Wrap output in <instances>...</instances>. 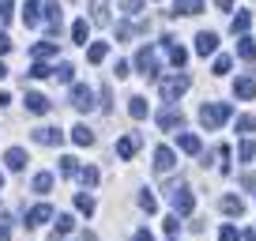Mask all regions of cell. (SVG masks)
Listing matches in <instances>:
<instances>
[{"label":"cell","mask_w":256,"mask_h":241,"mask_svg":"<svg viewBox=\"0 0 256 241\" xmlns=\"http://www.w3.org/2000/svg\"><path fill=\"white\" fill-rule=\"evenodd\" d=\"M226 120H234V106H226V102H208V106H200V124H204L208 132L222 128Z\"/></svg>","instance_id":"obj_1"},{"label":"cell","mask_w":256,"mask_h":241,"mask_svg":"<svg viewBox=\"0 0 256 241\" xmlns=\"http://www.w3.org/2000/svg\"><path fill=\"white\" fill-rule=\"evenodd\" d=\"M166 196H170V204H174L177 215H192V208H196V196H192V188L184 185V181H174V185L166 188Z\"/></svg>","instance_id":"obj_2"},{"label":"cell","mask_w":256,"mask_h":241,"mask_svg":"<svg viewBox=\"0 0 256 241\" xmlns=\"http://www.w3.org/2000/svg\"><path fill=\"white\" fill-rule=\"evenodd\" d=\"M184 90H192V76H188V72H177V76H170V80H162V83H158L162 102H177Z\"/></svg>","instance_id":"obj_3"},{"label":"cell","mask_w":256,"mask_h":241,"mask_svg":"<svg viewBox=\"0 0 256 241\" xmlns=\"http://www.w3.org/2000/svg\"><path fill=\"white\" fill-rule=\"evenodd\" d=\"M174 170H177V154H174V147L158 144V147H154V174H174Z\"/></svg>","instance_id":"obj_4"},{"label":"cell","mask_w":256,"mask_h":241,"mask_svg":"<svg viewBox=\"0 0 256 241\" xmlns=\"http://www.w3.org/2000/svg\"><path fill=\"white\" fill-rule=\"evenodd\" d=\"M132 68H136L140 76H147V80H151L154 72H158V68H154V46H144L136 53V60H132Z\"/></svg>","instance_id":"obj_5"},{"label":"cell","mask_w":256,"mask_h":241,"mask_svg":"<svg viewBox=\"0 0 256 241\" xmlns=\"http://www.w3.org/2000/svg\"><path fill=\"white\" fill-rule=\"evenodd\" d=\"M158 128H162V132H177V128H184V113L177 110V106L162 110V113H158Z\"/></svg>","instance_id":"obj_6"},{"label":"cell","mask_w":256,"mask_h":241,"mask_svg":"<svg viewBox=\"0 0 256 241\" xmlns=\"http://www.w3.org/2000/svg\"><path fill=\"white\" fill-rule=\"evenodd\" d=\"M72 106H76L80 113H90V110H94V94H90V87L76 83V87H72Z\"/></svg>","instance_id":"obj_7"},{"label":"cell","mask_w":256,"mask_h":241,"mask_svg":"<svg viewBox=\"0 0 256 241\" xmlns=\"http://www.w3.org/2000/svg\"><path fill=\"white\" fill-rule=\"evenodd\" d=\"M30 136H34V144H42V147H60L64 144V132L60 128H34Z\"/></svg>","instance_id":"obj_8"},{"label":"cell","mask_w":256,"mask_h":241,"mask_svg":"<svg viewBox=\"0 0 256 241\" xmlns=\"http://www.w3.org/2000/svg\"><path fill=\"white\" fill-rule=\"evenodd\" d=\"M234 94H238L241 102H256V80L252 76H241V80L234 83Z\"/></svg>","instance_id":"obj_9"},{"label":"cell","mask_w":256,"mask_h":241,"mask_svg":"<svg viewBox=\"0 0 256 241\" xmlns=\"http://www.w3.org/2000/svg\"><path fill=\"white\" fill-rule=\"evenodd\" d=\"M4 166H8L12 174H19V170L26 166V151H23V147H8V154H4Z\"/></svg>","instance_id":"obj_10"},{"label":"cell","mask_w":256,"mask_h":241,"mask_svg":"<svg viewBox=\"0 0 256 241\" xmlns=\"http://www.w3.org/2000/svg\"><path fill=\"white\" fill-rule=\"evenodd\" d=\"M49 218H53V208H49V204H38V208H30V215H26V226H46Z\"/></svg>","instance_id":"obj_11"},{"label":"cell","mask_w":256,"mask_h":241,"mask_svg":"<svg viewBox=\"0 0 256 241\" xmlns=\"http://www.w3.org/2000/svg\"><path fill=\"white\" fill-rule=\"evenodd\" d=\"M42 8H46V23H49V30L60 34V4H56V0H46Z\"/></svg>","instance_id":"obj_12"},{"label":"cell","mask_w":256,"mask_h":241,"mask_svg":"<svg viewBox=\"0 0 256 241\" xmlns=\"http://www.w3.org/2000/svg\"><path fill=\"white\" fill-rule=\"evenodd\" d=\"M136 151H140V136H124V140H117V154L120 158H136Z\"/></svg>","instance_id":"obj_13"},{"label":"cell","mask_w":256,"mask_h":241,"mask_svg":"<svg viewBox=\"0 0 256 241\" xmlns=\"http://www.w3.org/2000/svg\"><path fill=\"white\" fill-rule=\"evenodd\" d=\"M218 49V34H211V30H204L200 38H196V53H204V56H211Z\"/></svg>","instance_id":"obj_14"},{"label":"cell","mask_w":256,"mask_h":241,"mask_svg":"<svg viewBox=\"0 0 256 241\" xmlns=\"http://www.w3.org/2000/svg\"><path fill=\"white\" fill-rule=\"evenodd\" d=\"M26 110H30V113H49L53 102H49L46 94H38V90H30V94H26Z\"/></svg>","instance_id":"obj_15"},{"label":"cell","mask_w":256,"mask_h":241,"mask_svg":"<svg viewBox=\"0 0 256 241\" xmlns=\"http://www.w3.org/2000/svg\"><path fill=\"white\" fill-rule=\"evenodd\" d=\"M177 147H181L184 154H200V136H192V132H181V136H177Z\"/></svg>","instance_id":"obj_16"},{"label":"cell","mask_w":256,"mask_h":241,"mask_svg":"<svg viewBox=\"0 0 256 241\" xmlns=\"http://www.w3.org/2000/svg\"><path fill=\"white\" fill-rule=\"evenodd\" d=\"M23 23H26V26H38V23H42V0H26Z\"/></svg>","instance_id":"obj_17"},{"label":"cell","mask_w":256,"mask_h":241,"mask_svg":"<svg viewBox=\"0 0 256 241\" xmlns=\"http://www.w3.org/2000/svg\"><path fill=\"white\" fill-rule=\"evenodd\" d=\"M204 4L200 0H174V16H200Z\"/></svg>","instance_id":"obj_18"},{"label":"cell","mask_w":256,"mask_h":241,"mask_svg":"<svg viewBox=\"0 0 256 241\" xmlns=\"http://www.w3.org/2000/svg\"><path fill=\"white\" fill-rule=\"evenodd\" d=\"M218 208H222V215L238 218L241 211H245V204H241V196H222V204H218Z\"/></svg>","instance_id":"obj_19"},{"label":"cell","mask_w":256,"mask_h":241,"mask_svg":"<svg viewBox=\"0 0 256 241\" xmlns=\"http://www.w3.org/2000/svg\"><path fill=\"white\" fill-rule=\"evenodd\" d=\"M238 56L245 60V64H256V46H252V38H241V42H238Z\"/></svg>","instance_id":"obj_20"},{"label":"cell","mask_w":256,"mask_h":241,"mask_svg":"<svg viewBox=\"0 0 256 241\" xmlns=\"http://www.w3.org/2000/svg\"><path fill=\"white\" fill-rule=\"evenodd\" d=\"M106 56H110V46H106V42H94V46L87 49V60H90V64H102Z\"/></svg>","instance_id":"obj_21"},{"label":"cell","mask_w":256,"mask_h":241,"mask_svg":"<svg viewBox=\"0 0 256 241\" xmlns=\"http://www.w3.org/2000/svg\"><path fill=\"white\" fill-rule=\"evenodd\" d=\"M166 49H170V64H174V68H181L184 60H188V53H184L181 46H174V38H166Z\"/></svg>","instance_id":"obj_22"},{"label":"cell","mask_w":256,"mask_h":241,"mask_svg":"<svg viewBox=\"0 0 256 241\" xmlns=\"http://www.w3.org/2000/svg\"><path fill=\"white\" fill-rule=\"evenodd\" d=\"M83 170H80V158H72V154H64L60 158V177H80Z\"/></svg>","instance_id":"obj_23"},{"label":"cell","mask_w":256,"mask_h":241,"mask_svg":"<svg viewBox=\"0 0 256 241\" xmlns=\"http://www.w3.org/2000/svg\"><path fill=\"white\" fill-rule=\"evenodd\" d=\"M72 140H76L80 147H90V144H94V132H90L87 124H76V128H72Z\"/></svg>","instance_id":"obj_24"},{"label":"cell","mask_w":256,"mask_h":241,"mask_svg":"<svg viewBox=\"0 0 256 241\" xmlns=\"http://www.w3.org/2000/svg\"><path fill=\"white\" fill-rule=\"evenodd\" d=\"M87 30H90L87 19H76V23H72V42H76V46H87Z\"/></svg>","instance_id":"obj_25"},{"label":"cell","mask_w":256,"mask_h":241,"mask_svg":"<svg viewBox=\"0 0 256 241\" xmlns=\"http://www.w3.org/2000/svg\"><path fill=\"white\" fill-rule=\"evenodd\" d=\"M128 113H132V117H136V120H144L147 117V98H128Z\"/></svg>","instance_id":"obj_26"},{"label":"cell","mask_w":256,"mask_h":241,"mask_svg":"<svg viewBox=\"0 0 256 241\" xmlns=\"http://www.w3.org/2000/svg\"><path fill=\"white\" fill-rule=\"evenodd\" d=\"M80 181H83V185H87V188H94V185H98V181H102V170H98V166H83V174H80Z\"/></svg>","instance_id":"obj_27"},{"label":"cell","mask_w":256,"mask_h":241,"mask_svg":"<svg viewBox=\"0 0 256 241\" xmlns=\"http://www.w3.org/2000/svg\"><path fill=\"white\" fill-rule=\"evenodd\" d=\"M53 53H56V42H42V46H34V60H42V64H46Z\"/></svg>","instance_id":"obj_28"},{"label":"cell","mask_w":256,"mask_h":241,"mask_svg":"<svg viewBox=\"0 0 256 241\" xmlns=\"http://www.w3.org/2000/svg\"><path fill=\"white\" fill-rule=\"evenodd\" d=\"M230 68H234V56H215V64H211V72H215V76H230Z\"/></svg>","instance_id":"obj_29"},{"label":"cell","mask_w":256,"mask_h":241,"mask_svg":"<svg viewBox=\"0 0 256 241\" xmlns=\"http://www.w3.org/2000/svg\"><path fill=\"white\" fill-rule=\"evenodd\" d=\"M238 132H241V136H252V132H256V117H252V113H245V117H238Z\"/></svg>","instance_id":"obj_30"},{"label":"cell","mask_w":256,"mask_h":241,"mask_svg":"<svg viewBox=\"0 0 256 241\" xmlns=\"http://www.w3.org/2000/svg\"><path fill=\"white\" fill-rule=\"evenodd\" d=\"M76 208L83 211V215H94V196H87V192H80L76 196Z\"/></svg>","instance_id":"obj_31"},{"label":"cell","mask_w":256,"mask_h":241,"mask_svg":"<svg viewBox=\"0 0 256 241\" xmlns=\"http://www.w3.org/2000/svg\"><path fill=\"white\" fill-rule=\"evenodd\" d=\"M53 188V174H38L34 177V192H49Z\"/></svg>","instance_id":"obj_32"},{"label":"cell","mask_w":256,"mask_h":241,"mask_svg":"<svg viewBox=\"0 0 256 241\" xmlns=\"http://www.w3.org/2000/svg\"><path fill=\"white\" fill-rule=\"evenodd\" d=\"M90 12H94V23H110V16H106V0H90Z\"/></svg>","instance_id":"obj_33"},{"label":"cell","mask_w":256,"mask_h":241,"mask_svg":"<svg viewBox=\"0 0 256 241\" xmlns=\"http://www.w3.org/2000/svg\"><path fill=\"white\" fill-rule=\"evenodd\" d=\"M248 23H252V12H241V16L234 19V34H245V30H248Z\"/></svg>","instance_id":"obj_34"},{"label":"cell","mask_w":256,"mask_h":241,"mask_svg":"<svg viewBox=\"0 0 256 241\" xmlns=\"http://www.w3.org/2000/svg\"><path fill=\"white\" fill-rule=\"evenodd\" d=\"M53 76H56V80H60V83H72L76 68H72V64H56V68H53Z\"/></svg>","instance_id":"obj_35"},{"label":"cell","mask_w":256,"mask_h":241,"mask_svg":"<svg viewBox=\"0 0 256 241\" xmlns=\"http://www.w3.org/2000/svg\"><path fill=\"white\" fill-rule=\"evenodd\" d=\"M46 76H53V68L42 64V60H34V64H30V80H46Z\"/></svg>","instance_id":"obj_36"},{"label":"cell","mask_w":256,"mask_h":241,"mask_svg":"<svg viewBox=\"0 0 256 241\" xmlns=\"http://www.w3.org/2000/svg\"><path fill=\"white\" fill-rule=\"evenodd\" d=\"M238 154H241V162H252V154H256V144H252V140H241Z\"/></svg>","instance_id":"obj_37"},{"label":"cell","mask_w":256,"mask_h":241,"mask_svg":"<svg viewBox=\"0 0 256 241\" xmlns=\"http://www.w3.org/2000/svg\"><path fill=\"white\" fill-rule=\"evenodd\" d=\"M72 226H76V218H72V215H56V234H60V238L72 230Z\"/></svg>","instance_id":"obj_38"},{"label":"cell","mask_w":256,"mask_h":241,"mask_svg":"<svg viewBox=\"0 0 256 241\" xmlns=\"http://www.w3.org/2000/svg\"><path fill=\"white\" fill-rule=\"evenodd\" d=\"M140 208L144 211H158V204H154V196L147 192V188H140Z\"/></svg>","instance_id":"obj_39"},{"label":"cell","mask_w":256,"mask_h":241,"mask_svg":"<svg viewBox=\"0 0 256 241\" xmlns=\"http://www.w3.org/2000/svg\"><path fill=\"white\" fill-rule=\"evenodd\" d=\"M162 230H166L170 238H177V234H181V218H177V215H170L166 222H162Z\"/></svg>","instance_id":"obj_40"},{"label":"cell","mask_w":256,"mask_h":241,"mask_svg":"<svg viewBox=\"0 0 256 241\" xmlns=\"http://www.w3.org/2000/svg\"><path fill=\"white\" fill-rule=\"evenodd\" d=\"M136 30H144V26H132V23H120V26H117V38H120V42H128V38H132V34H136Z\"/></svg>","instance_id":"obj_41"},{"label":"cell","mask_w":256,"mask_h":241,"mask_svg":"<svg viewBox=\"0 0 256 241\" xmlns=\"http://www.w3.org/2000/svg\"><path fill=\"white\" fill-rule=\"evenodd\" d=\"M12 12H16V0H0V19H12Z\"/></svg>","instance_id":"obj_42"},{"label":"cell","mask_w":256,"mask_h":241,"mask_svg":"<svg viewBox=\"0 0 256 241\" xmlns=\"http://www.w3.org/2000/svg\"><path fill=\"white\" fill-rule=\"evenodd\" d=\"M218 241H238V230H234V226H222V230H218Z\"/></svg>","instance_id":"obj_43"},{"label":"cell","mask_w":256,"mask_h":241,"mask_svg":"<svg viewBox=\"0 0 256 241\" xmlns=\"http://www.w3.org/2000/svg\"><path fill=\"white\" fill-rule=\"evenodd\" d=\"M120 8H124L128 16H132V12H140V8H144V0H120Z\"/></svg>","instance_id":"obj_44"},{"label":"cell","mask_w":256,"mask_h":241,"mask_svg":"<svg viewBox=\"0 0 256 241\" xmlns=\"http://www.w3.org/2000/svg\"><path fill=\"white\" fill-rule=\"evenodd\" d=\"M117 76H120V80H124V76H132V64H128V60H117Z\"/></svg>","instance_id":"obj_45"},{"label":"cell","mask_w":256,"mask_h":241,"mask_svg":"<svg viewBox=\"0 0 256 241\" xmlns=\"http://www.w3.org/2000/svg\"><path fill=\"white\" fill-rule=\"evenodd\" d=\"M4 53H12V38H8V34H0V56H4Z\"/></svg>","instance_id":"obj_46"},{"label":"cell","mask_w":256,"mask_h":241,"mask_svg":"<svg viewBox=\"0 0 256 241\" xmlns=\"http://www.w3.org/2000/svg\"><path fill=\"white\" fill-rule=\"evenodd\" d=\"M132 241H154V238H151V230H136V234H132Z\"/></svg>","instance_id":"obj_47"},{"label":"cell","mask_w":256,"mask_h":241,"mask_svg":"<svg viewBox=\"0 0 256 241\" xmlns=\"http://www.w3.org/2000/svg\"><path fill=\"white\" fill-rule=\"evenodd\" d=\"M0 241H12V226H8V222L0 226Z\"/></svg>","instance_id":"obj_48"},{"label":"cell","mask_w":256,"mask_h":241,"mask_svg":"<svg viewBox=\"0 0 256 241\" xmlns=\"http://www.w3.org/2000/svg\"><path fill=\"white\" fill-rule=\"evenodd\" d=\"M215 4H218L222 12H230V8H234V0H215Z\"/></svg>","instance_id":"obj_49"},{"label":"cell","mask_w":256,"mask_h":241,"mask_svg":"<svg viewBox=\"0 0 256 241\" xmlns=\"http://www.w3.org/2000/svg\"><path fill=\"white\" fill-rule=\"evenodd\" d=\"M80 241H98V234H90V230H87V234H80Z\"/></svg>","instance_id":"obj_50"},{"label":"cell","mask_w":256,"mask_h":241,"mask_svg":"<svg viewBox=\"0 0 256 241\" xmlns=\"http://www.w3.org/2000/svg\"><path fill=\"white\" fill-rule=\"evenodd\" d=\"M4 76H8V68H4V64H0V80H4Z\"/></svg>","instance_id":"obj_51"},{"label":"cell","mask_w":256,"mask_h":241,"mask_svg":"<svg viewBox=\"0 0 256 241\" xmlns=\"http://www.w3.org/2000/svg\"><path fill=\"white\" fill-rule=\"evenodd\" d=\"M0 188H4V174H0Z\"/></svg>","instance_id":"obj_52"}]
</instances>
